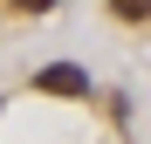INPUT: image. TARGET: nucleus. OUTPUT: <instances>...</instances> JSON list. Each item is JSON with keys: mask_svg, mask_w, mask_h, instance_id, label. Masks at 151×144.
I'll use <instances>...</instances> for the list:
<instances>
[{"mask_svg": "<svg viewBox=\"0 0 151 144\" xmlns=\"http://www.w3.org/2000/svg\"><path fill=\"white\" fill-rule=\"evenodd\" d=\"M35 89H41V96H89V76H83L76 62H55V69L35 76Z\"/></svg>", "mask_w": 151, "mask_h": 144, "instance_id": "f257e3e1", "label": "nucleus"}, {"mask_svg": "<svg viewBox=\"0 0 151 144\" xmlns=\"http://www.w3.org/2000/svg\"><path fill=\"white\" fill-rule=\"evenodd\" d=\"M110 14H117V21H144V14H151V0H110Z\"/></svg>", "mask_w": 151, "mask_h": 144, "instance_id": "f03ea898", "label": "nucleus"}, {"mask_svg": "<svg viewBox=\"0 0 151 144\" xmlns=\"http://www.w3.org/2000/svg\"><path fill=\"white\" fill-rule=\"evenodd\" d=\"M14 7H21V14H48L55 0H14Z\"/></svg>", "mask_w": 151, "mask_h": 144, "instance_id": "7ed1b4c3", "label": "nucleus"}]
</instances>
